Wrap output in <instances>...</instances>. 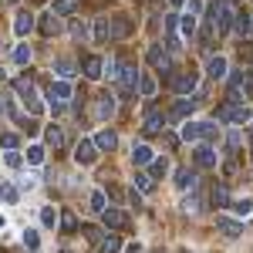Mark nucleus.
I'll use <instances>...</instances> for the list:
<instances>
[{"instance_id":"obj_1","label":"nucleus","mask_w":253,"mask_h":253,"mask_svg":"<svg viewBox=\"0 0 253 253\" xmlns=\"http://www.w3.org/2000/svg\"><path fill=\"white\" fill-rule=\"evenodd\" d=\"M216 118H219V122H236V125H247V122L253 118V112L243 105V101H236V98H233V101H223V105L216 108Z\"/></svg>"},{"instance_id":"obj_2","label":"nucleus","mask_w":253,"mask_h":253,"mask_svg":"<svg viewBox=\"0 0 253 253\" xmlns=\"http://www.w3.org/2000/svg\"><path fill=\"white\" fill-rule=\"evenodd\" d=\"M233 17H236V0H216L213 10H210V20H213V27H219V31H226Z\"/></svg>"},{"instance_id":"obj_3","label":"nucleus","mask_w":253,"mask_h":253,"mask_svg":"<svg viewBox=\"0 0 253 253\" xmlns=\"http://www.w3.org/2000/svg\"><path fill=\"white\" fill-rule=\"evenodd\" d=\"M230 88H233V98L243 95V98H253V71H243V75H236L230 81Z\"/></svg>"},{"instance_id":"obj_4","label":"nucleus","mask_w":253,"mask_h":253,"mask_svg":"<svg viewBox=\"0 0 253 253\" xmlns=\"http://www.w3.org/2000/svg\"><path fill=\"white\" fill-rule=\"evenodd\" d=\"M128 31H132V20L128 17H108V41L128 38Z\"/></svg>"},{"instance_id":"obj_5","label":"nucleus","mask_w":253,"mask_h":253,"mask_svg":"<svg viewBox=\"0 0 253 253\" xmlns=\"http://www.w3.org/2000/svg\"><path fill=\"white\" fill-rule=\"evenodd\" d=\"M118 78H122V95L128 98V95H132V88L138 84V71H135V64H122Z\"/></svg>"},{"instance_id":"obj_6","label":"nucleus","mask_w":253,"mask_h":253,"mask_svg":"<svg viewBox=\"0 0 253 253\" xmlns=\"http://www.w3.org/2000/svg\"><path fill=\"white\" fill-rule=\"evenodd\" d=\"M75 159H78L81 166H91V162L98 159V145H95V142H88V138H81V142H78V152H75Z\"/></svg>"},{"instance_id":"obj_7","label":"nucleus","mask_w":253,"mask_h":253,"mask_svg":"<svg viewBox=\"0 0 253 253\" xmlns=\"http://www.w3.org/2000/svg\"><path fill=\"white\" fill-rule=\"evenodd\" d=\"M162 132H166V115L152 108V112L145 115V135H162Z\"/></svg>"},{"instance_id":"obj_8","label":"nucleus","mask_w":253,"mask_h":253,"mask_svg":"<svg viewBox=\"0 0 253 253\" xmlns=\"http://www.w3.org/2000/svg\"><path fill=\"white\" fill-rule=\"evenodd\" d=\"M196 81H199V78H196V71H182V75H175V78H172V88L179 91V95H189V91L196 88Z\"/></svg>"},{"instance_id":"obj_9","label":"nucleus","mask_w":253,"mask_h":253,"mask_svg":"<svg viewBox=\"0 0 253 253\" xmlns=\"http://www.w3.org/2000/svg\"><path fill=\"white\" fill-rule=\"evenodd\" d=\"M47 95H51V105H64V101H71V84L68 81H54Z\"/></svg>"},{"instance_id":"obj_10","label":"nucleus","mask_w":253,"mask_h":253,"mask_svg":"<svg viewBox=\"0 0 253 253\" xmlns=\"http://www.w3.org/2000/svg\"><path fill=\"white\" fill-rule=\"evenodd\" d=\"M101 219H105V226H108V230H122V226L128 223V216L122 213V210H108V206L101 210Z\"/></svg>"},{"instance_id":"obj_11","label":"nucleus","mask_w":253,"mask_h":253,"mask_svg":"<svg viewBox=\"0 0 253 253\" xmlns=\"http://www.w3.org/2000/svg\"><path fill=\"white\" fill-rule=\"evenodd\" d=\"M193 159H196L199 169H213V166H216V152L210 149V145H199V149L193 152Z\"/></svg>"},{"instance_id":"obj_12","label":"nucleus","mask_w":253,"mask_h":253,"mask_svg":"<svg viewBox=\"0 0 253 253\" xmlns=\"http://www.w3.org/2000/svg\"><path fill=\"white\" fill-rule=\"evenodd\" d=\"M149 61L156 64L159 71H169V68H172V61H169V54L162 51V44H152V47H149Z\"/></svg>"},{"instance_id":"obj_13","label":"nucleus","mask_w":253,"mask_h":253,"mask_svg":"<svg viewBox=\"0 0 253 253\" xmlns=\"http://www.w3.org/2000/svg\"><path fill=\"white\" fill-rule=\"evenodd\" d=\"M95 112H98V118H112L115 115V95H98V105H95Z\"/></svg>"},{"instance_id":"obj_14","label":"nucleus","mask_w":253,"mask_h":253,"mask_svg":"<svg viewBox=\"0 0 253 253\" xmlns=\"http://www.w3.org/2000/svg\"><path fill=\"white\" fill-rule=\"evenodd\" d=\"M38 27H41V34H44V38H51V34H58V31H61V20H58V14H54V10H51V14H44Z\"/></svg>"},{"instance_id":"obj_15","label":"nucleus","mask_w":253,"mask_h":253,"mask_svg":"<svg viewBox=\"0 0 253 253\" xmlns=\"http://www.w3.org/2000/svg\"><path fill=\"white\" fill-rule=\"evenodd\" d=\"M34 31V14H17V20H14V34L17 38H27Z\"/></svg>"},{"instance_id":"obj_16","label":"nucleus","mask_w":253,"mask_h":253,"mask_svg":"<svg viewBox=\"0 0 253 253\" xmlns=\"http://www.w3.org/2000/svg\"><path fill=\"white\" fill-rule=\"evenodd\" d=\"M95 145H98V149H105V152H112V149L118 145V135L112 132V128H101V132L95 135Z\"/></svg>"},{"instance_id":"obj_17","label":"nucleus","mask_w":253,"mask_h":253,"mask_svg":"<svg viewBox=\"0 0 253 253\" xmlns=\"http://www.w3.org/2000/svg\"><path fill=\"white\" fill-rule=\"evenodd\" d=\"M216 230L226 233V236H240V233H243V226L233 223V219H226V216H216Z\"/></svg>"},{"instance_id":"obj_18","label":"nucleus","mask_w":253,"mask_h":253,"mask_svg":"<svg viewBox=\"0 0 253 253\" xmlns=\"http://www.w3.org/2000/svg\"><path fill=\"white\" fill-rule=\"evenodd\" d=\"M118 250H122V240H118L115 233H108V236L98 240V253H118Z\"/></svg>"},{"instance_id":"obj_19","label":"nucleus","mask_w":253,"mask_h":253,"mask_svg":"<svg viewBox=\"0 0 253 253\" xmlns=\"http://www.w3.org/2000/svg\"><path fill=\"white\" fill-rule=\"evenodd\" d=\"M206 71H210V78H223V75H226V58H219V54L210 58L206 61Z\"/></svg>"},{"instance_id":"obj_20","label":"nucleus","mask_w":253,"mask_h":253,"mask_svg":"<svg viewBox=\"0 0 253 253\" xmlns=\"http://www.w3.org/2000/svg\"><path fill=\"white\" fill-rule=\"evenodd\" d=\"M175 186H179V189H196V172L179 169V172H175Z\"/></svg>"},{"instance_id":"obj_21","label":"nucleus","mask_w":253,"mask_h":253,"mask_svg":"<svg viewBox=\"0 0 253 253\" xmlns=\"http://www.w3.org/2000/svg\"><path fill=\"white\" fill-rule=\"evenodd\" d=\"M44 138H47V145H51V149H64V132H61L58 125H51V128L44 132Z\"/></svg>"},{"instance_id":"obj_22","label":"nucleus","mask_w":253,"mask_h":253,"mask_svg":"<svg viewBox=\"0 0 253 253\" xmlns=\"http://www.w3.org/2000/svg\"><path fill=\"white\" fill-rule=\"evenodd\" d=\"M101 68H105L101 58H84V75L88 78H101Z\"/></svg>"},{"instance_id":"obj_23","label":"nucleus","mask_w":253,"mask_h":253,"mask_svg":"<svg viewBox=\"0 0 253 253\" xmlns=\"http://www.w3.org/2000/svg\"><path fill=\"white\" fill-rule=\"evenodd\" d=\"M193 108H196L193 101H179V105L172 108V115H169V118H172V122H182V118H189V115H193Z\"/></svg>"},{"instance_id":"obj_24","label":"nucleus","mask_w":253,"mask_h":253,"mask_svg":"<svg viewBox=\"0 0 253 253\" xmlns=\"http://www.w3.org/2000/svg\"><path fill=\"white\" fill-rule=\"evenodd\" d=\"M132 159H135V166H149L152 162V149L149 145H135L132 149Z\"/></svg>"},{"instance_id":"obj_25","label":"nucleus","mask_w":253,"mask_h":253,"mask_svg":"<svg viewBox=\"0 0 253 253\" xmlns=\"http://www.w3.org/2000/svg\"><path fill=\"white\" fill-rule=\"evenodd\" d=\"M14 88H17V95L27 101V98H34V84H31V78H17L14 81Z\"/></svg>"},{"instance_id":"obj_26","label":"nucleus","mask_w":253,"mask_h":253,"mask_svg":"<svg viewBox=\"0 0 253 253\" xmlns=\"http://www.w3.org/2000/svg\"><path fill=\"white\" fill-rule=\"evenodd\" d=\"M213 206H230V189L226 186H213Z\"/></svg>"},{"instance_id":"obj_27","label":"nucleus","mask_w":253,"mask_h":253,"mask_svg":"<svg viewBox=\"0 0 253 253\" xmlns=\"http://www.w3.org/2000/svg\"><path fill=\"white\" fill-rule=\"evenodd\" d=\"M182 138H186V142L203 138V125H199V122H193V125H182Z\"/></svg>"},{"instance_id":"obj_28","label":"nucleus","mask_w":253,"mask_h":253,"mask_svg":"<svg viewBox=\"0 0 253 253\" xmlns=\"http://www.w3.org/2000/svg\"><path fill=\"white\" fill-rule=\"evenodd\" d=\"M95 41H98V44L108 41V17H98L95 20Z\"/></svg>"},{"instance_id":"obj_29","label":"nucleus","mask_w":253,"mask_h":253,"mask_svg":"<svg viewBox=\"0 0 253 253\" xmlns=\"http://www.w3.org/2000/svg\"><path fill=\"white\" fill-rule=\"evenodd\" d=\"M135 186H138V193H152V189H156V182H152V175H149V172H138L135 175Z\"/></svg>"},{"instance_id":"obj_30","label":"nucleus","mask_w":253,"mask_h":253,"mask_svg":"<svg viewBox=\"0 0 253 253\" xmlns=\"http://www.w3.org/2000/svg\"><path fill=\"white\" fill-rule=\"evenodd\" d=\"M233 31H236V34H250V14H240V10H236Z\"/></svg>"},{"instance_id":"obj_31","label":"nucleus","mask_w":253,"mask_h":253,"mask_svg":"<svg viewBox=\"0 0 253 253\" xmlns=\"http://www.w3.org/2000/svg\"><path fill=\"white\" fill-rule=\"evenodd\" d=\"M61 230H64V233H75V230H78V219H75V213H71V210L61 216Z\"/></svg>"},{"instance_id":"obj_32","label":"nucleus","mask_w":253,"mask_h":253,"mask_svg":"<svg viewBox=\"0 0 253 253\" xmlns=\"http://www.w3.org/2000/svg\"><path fill=\"white\" fill-rule=\"evenodd\" d=\"M138 91H142L145 98H152V95H156V81L149 78V75H145V78H138Z\"/></svg>"},{"instance_id":"obj_33","label":"nucleus","mask_w":253,"mask_h":253,"mask_svg":"<svg viewBox=\"0 0 253 253\" xmlns=\"http://www.w3.org/2000/svg\"><path fill=\"white\" fill-rule=\"evenodd\" d=\"M24 247H27V250H41V236L34 233V230H27V233H24Z\"/></svg>"},{"instance_id":"obj_34","label":"nucleus","mask_w":253,"mask_h":253,"mask_svg":"<svg viewBox=\"0 0 253 253\" xmlns=\"http://www.w3.org/2000/svg\"><path fill=\"white\" fill-rule=\"evenodd\" d=\"M51 10H54V14H71V10H75V0H54Z\"/></svg>"},{"instance_id":"obj_35","label":"nucleus","mask_w":253,"mask_h":253,"mask_svg":"<svg viewBox=\"0 0 253 253\" xmlns=\"http://www.w3.org/2000/svg\"><path fill=\"white\" fill-rule=\"evenodd\" d=\"M41 223H44V226H54V223H58V213H54L51 206H44V210H41Z\"/></svg>"},{"instance_id":"obj_36","label":"nucleus","mask_w":253,"mask_h":253,"mask_svg":"<svg viewBox=\"0 0 253 253\" xmlns=\"http://www.w3.org/2000/svg\"><path fill=\"white\" fill-rule=\"evenodd\" d=\"M233 210H236L240 216H250V213H253V203H250V199H236Z\"/></svg>"},{"instance_id":"obj_37","label":"nucleus","mask_w":253,"mask_h":253,"mask_svg":"<svg viewBox=\"0 0 253 253\" xmlns=\"http://www.w3.org/2000/svg\"><path fill=\"white\" fill-rule=\"evenodd\" d=\"M193 31H196V14H186V17H182V34L193 38Z\"/></svg>"},{"instance_id":"obj_38","label":"nucleus","mask_w":253,"mask_h":253,"mask_svg":"<svg viewBox=\"0 0 253 253\" xmlns=\"http://www.w3.org/2000/svg\"><path fill=\"white\" fill-rule=\"evenodd\" d=\"M14 61H17V64H27V61H31V47H27V44H20L17 51H14Z\"/></svg>"},{"instance_id":"obj_39","label":"nucleus","mask_w":253,"mask_h":253,"mask_svg":"<svg viewBox=\"0 0 253 253\" xmlns=\"http://www.w3.org/2000/svg\"><path fill=\"white\" fill-rule=\"evenodd\" d=\"M91 210H95V213H101V210H105V193H101V189H95V193H91Z\"/></svg>"},{"instance_id":"obj_40","label":"nucleus","mask_w":253,"mask_h":253,"mask_svg":"<svg viewBox=\"0 0 253 253\" xmlns=\"http://www.w3.org/2000/svg\"><path fill=\"white\" fill-rule=\"evenodd\" d=\"M0 199L3 203H17V189L14 186H0Z\"/></svg>"},{"instance_id":"obj_41","label":"nucleus","mask_w":253,"mask_h":253,"mask_svg":"<svg viewBox=\"0 0 253 253\" xmlns=\"http://www.w3.org/2000/svg\"><path fill=\"white\" fill-rule=\"evenodd\" d=\"M27 159H31L34 166H38V162H44V149H41V145H31V149H27Z\"/></svg>"},{"instance_id":"obj_42","label":"nucleus","mask_w":253,"mask_h":253,"mask_svg":"<svg viewBox=\"0 0 253 253\" xmlns=\"http://www.w3.org/2000/svg\"><path fill=\"white\" fill-rule=\"evenodd\" d=\"M196 210H199V199L196 196H186L182 199V213H196Z\"/></svg>"},{"instance_id":"obj_43","label":"nucleus","mask_w":253,"mask_h":253,"mask_svg":"<svg viewBox=\"0 0 253 253\" xmlns=\"http://www.w3.org/2000/svg\"><path fill=\"white\" fill-rule=\"evenodd\" d=\"M58 75H61V78H71V75H75L71 61H58Z\"/></svg>"},{"instance_id":"obj_44","label":"nucleus","mask_w":253,"mask_h":253,"mask_svg":"<svg viewBox=\"0 0 253 253\" xmlns=\"http://www.w3.org/2000/svg\"><path fill=\"white\" fill-rule=\"evenodd\" d=\"M152 172H156V175H166V172H169V162H166V159H156V162H152Z\"/></svg>"},{"instance_id":"obj_45","label":"nucleus","mask_w":253,"mask_h":253,"mask_svg":"<svg viewBox=\"0 0 253 253\" xmlns=\"http://www.w3.org/2000/svg\"><path fill=\"white\" fill-rule=\"evenodd\" d=\"M3 162H7L10 169H17V166L24 162V159H20V152H7V156H3Z\"/></svg>"},{"instance_id":"obj_46","label":"nucleus","mask_w":253,"mask_h":253,"mask_svg":"<svg viewBox=\"0 0 253 253\" xmlns=\"http://www.w3.org/2000/svg\"><path fill=\"white\" fill-rule=\"evenodd\" d=\"M0 145H7V149H14V145H17V135H10V132H7V135H0Z\"/></svg>"},{"instance_id":"obj_47","label":"nucleus","mask_w":253,"mask_h":253,"mask_svg":"<svg viewBox=\"0 0 253 253\" xmlns=\"http://www.w3.org/2000/svg\"><path fill=\"white\" fill-rule=\"evenodd\" d=\"M162 142H166V149H175V145H179V138H175V135H162Z\"/></svg>"},{"instance_id":"obj_48","label":"nucleus","mask_w":253,"mask_h":253,"mask_svg":"<svg viewBox=\"0 0 253 253\" xmlns=\"http://www.w3.org/2000/svg\"><path fill=\"white\" fill-rule=\"evenodd\" d=\"M203 10V0H189V14H199Z\"/></svg>"},{"instance_id":"obj_49","label":"nucleus","mask_w":253,"mask_h":253,"mask_svg":"<svg viewBox=\"0 0 253 253\" xmlns=\"http://www.w3.org/2000/svg\"><path fill=\"white\" fill-rule=\"evenodd\" d=\"M169 3H172V7H182V3H186V0H169Z\"/></svg>"},{"instance_id":"obj_50","label":"nucleus","mask_w":253,"mask_h":253,"mask_svg":"<svg viewBox=\"0 0 253 253\" xmlns=\"http://www.w3.org/2000/svg\"><path fill=\"white\" fill-rule=\"evenodd\" d=\"M7 3H17V0H7Z\"/></svg>"},{"instance_id":"obj_51","label":"nucleus","mask_w":253,"mask_h":253,"mask_svg":"<svg viewBox=\"0 0 253 253\" xmlns=\"http://www.w3.org/2000/svg\"><path fill=\"white\" fill-rule=\"evenodd\" d=\"M0 226H3V216H0Z\"/></svg>"}]
</instances>
